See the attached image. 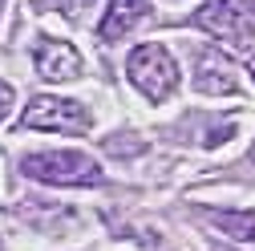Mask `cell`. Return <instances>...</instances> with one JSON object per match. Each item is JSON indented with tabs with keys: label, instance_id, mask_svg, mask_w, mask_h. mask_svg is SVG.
<instances>
[{
	"label": "cell",
	"instance_id": "obj_1",
	"mask_svg": "<svg viewBox=\"0 0 255 251\" xmlns=\"http://www.w3.org/2000/svg\"><path fill=\"white\" fill-rule=\"evenodd\" d=\"M126 73H130L134 89L142 98H150V102H166L178 89V65H174L170 49L158 45V41H146V45H138L126 57Z\"/></svg>",
	"mask_w": 255,
	"mask_h": 251
},
{
	"label": "cell",
	"instance_id": "obj_2",
	"mask_svg": "<svg viewBox=\"0 0 255 251\" xmlns=\"http://www.w3.org/2000/svg\"><path fill=\"white\" fill-rule=\"evenodd\" d=\"M20 170L49 186H93L102 182V166L81 150H49V154H28Z\"/></svg>",
	"mask_w": 255,
	"mask_h": 251
},
{
	"label": "cell",
	"instance_id": "obj_3",
	"mask_svg": "<svg viewBox=\"0 0 255 251\" xmlns=\"http://www.w3.org/2000/svg\"><path fill=\"white\" fill-rule=\"evenodd\" d=\"M195 24L207 28L223 45H251L255 41V0H207L195 12Z\"/></svg>",
	"mask_w": 255,
	"mask_h": 251
},
{
	"label": "cell",
	"instance_id": "obj_4",
	"mask_svg": "<svg viewBox=\"0 0 255 251\" xmlns=\"http://www.w3.org/2000/svg\"><path fill=\"white\" fill-rule=\"evenodd\" d=\"M20 122L28 130H57V134H85L93 126L89 110L69 98H33Z\"/></svg>",
	"mask_w": 255,
	"mask_h": 251
},
{
	"label": "cell",
	"instance_id": "obj_5",
	"mask_svg": "<svg viewBox=\"0 0 255 251\" xmlns=\"http://www.w3.org/2000/svg\"><path fill=\"white\" fill-rule=\"evenodd\" d=\"M33 57H37V73H41L45 81H73V77H81V57H77V49L65 45V41L41 37L37 49H33Z\"/></svg>",
	"mask_w": 255,
	"mask_h": 251
},
{
	"label": "cell",
	"instance_id": "obj_6",
	"mask_svg": "<svg viewBox=\"0 0 255 251\" xmlns=\"http://www.w3.org/2000/svg\"><path fill=\"white\" fill-rule=\"evenodd\" d=\"M195 89L211 93V98H227V93H239L235 69L227 57H219V49H203L195 61Z\"/></svg>",
	"mask_w": 255,
	"mask_h": 251
},
{
	"label": "cell",
	"instance_id": "obj_7",
	"mask_svg": "<svg viewBox=\"0 0 255 251\" xmlns=\"http://www.w3.org/2000/svg\"><path fill=\"white\" fill-rule=\"evenodd\" d=\"M146 16H150V0H110V8L102 16V37L106 41H122L126 33H134Z\"/></svg>",
	"mask_w": 255,
	"mask_h": 251
},
{
	"label": "cell",
	"instance_id": "obj_8",
	"mask_svg": "<svg viewBox=\"0 0 255 251\" xmlns=\"http://www.w3.org/2000/svg\"><path fill=\"white\" fill-rule=\"evenodd\" d=\"M215 223H219L223 231H231L235 239H243V243H255V215H251V211H231V215H219Z\"/></svg>",
	"mask_w": 255,
	"mask_h": 251
},
{
	"label": "cell",
	"instance_id": "obj_9",
	"mask_svg": "<svg viewBox=\"0 0 255 251\" xmlns=\"http://www.w3.org/2000/svg\"><path fill=\"white\" fill-rule=\"evenodd\" d=\"M8 110H12V85H8V81H0V122H4Z\"/></svg>",
	"mask_w": 255,
	"mask_h": 251
},
{
	"label": "cell",
	"instance_id": "obj_10",
	"mask_svg": "<svg viewBox=\"0 0 255 251\" xmlns=\"http://www.w3.org/2000/svg\"><path fill=\"white\" fill-rule=\"evenodd\" d=\"M247 73H251V81H255V57H247Z\"/></svg>",
	"mask_w": 255,
	"mask_h": 251
},
{
	"label": "cell",
	"instance_id": "obj_11",
	"mask_svg": "<svg viewBox=\"0 0 255 251\" xmlns=\"http://www.w3.org/2000/svg\"><path fill=\"white\" fill-rule=\"evenodd\" d=\"M0 8H4V0H0Z\"/></svg>",
	"mask_w": 255,
	"mask_h": 251
}]
</instances>
